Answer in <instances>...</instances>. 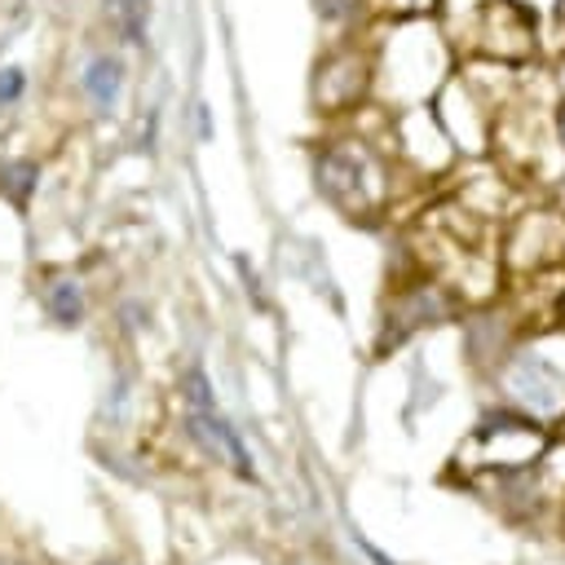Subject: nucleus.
Listing matches in <instances>:
<instances>
[{"instance_id": "f257e3e1", "label": "nucleus", "mask_w": 565, "mask_h": 565, "mask_svg": "<svg viewBox=\"0 0 565 565\" xmlns=\"http://www.w3.org/2000/svg\"><path fill=\"white\" fill-rule=\"evenodd\" d=\"M185 424H190V437H194V441H203V450H207V455H216V459L225 455V459L238 468V477H252L247 450H243V441L234 437V428L221 419L216 402H207V406H190Z\"/></svg>"}, {"instance_id": "f03ea898", "label": "nucleus", "mask_w": 565, "mask_h": 565, "mask_svg": "<svg viewBox=\"0 0 565 565\" xmlns=\"http://www.w3.org/2000/svg\"><path fill=\"white\" fill-rule=\"evenodd\" d=\"M512 393H516L525 406H534V411H556V406L565 402L556 371H552L547 362H539V358H525V362L512 366Z\"/></svg>"}, {"instance_id": "7ed1b4c3", "label": "nucleus", "mask_w": 565, "mask_h": 565, "mask_svg": "<svg viewBox=\"0 0 565 565\" xmlns=\"http://www.w3.org/2000/svg\"><path fill=\"white\" fill-rule=\"evenodd\" d=\"M79 88H84V97H88L97 110H110V106L119 102V93H124V62H119L115 53H97V57L84 66V75H79Z\"/></svg>"}, {"instance_id": "20e7f679", "label": "nucleus", "mask_w": 565, "mask_h": 565, "mask_svg": "<svg viewBox=\"0 0 565 565\" xmlns=\"http://www.w3.org/2000/svg\"><path fill=\"white\" fill-rule=\"evenodd\" d=\"M44 309H49V318L57 322V327H75L79 318H84V291H79V282L75 278H49V287H44Z\"/></svg>"}, {"instance_id": "39448f33", "label": "nucleus", "mask_w": 565, "mask_h": 565, "mask_svg": "<svg viewBox=\"0 0 565 565\" xmlns=\"http://www.w3.org/2000/svg\"><path fill=\"white\" fill-rule=\"evenodd\" d=\"M110 26L124 35V44H146V22H150V0H106Z\"/></svg>"}, {"instance_id": "423d86ee", "label": "nucleus", "mask_w": 565, "mask_h": 565, "mask_svg": "<svg viewBox=\"0 0 565 565\" xmlns=\"http://www.w3.org/2000/svg\"><path fill=\"white\" fill-rule=\"evenodd\" d=\"M35 181H40V163H35V159H13V163H4V172H0V185H4V194H9L13 203H26L31 190H35Z\"/></svg>"}, {"instance_id": "0eeeda50", "label": "nucleus", "mask_w": 565, "mask_h": 565, "mask_svg": "<svg viewBox=\"0 0 565 565\" xmlns=\"http://www.w3.org/2000/svg\"><path fill=\"white\" fill-rule=\"evenodd\" d=\"M22 93H26V71L22 66H0V106L22 102Z\"/></svg>"}, {"instance_id": "6e6552de", "label": "nucleus", "mask_w": 565, "mask_h": 565, "mask_svg": "<svg viewBox=\"0 0 565 565\" xmlns=\"http://www.w3.org/2000/svg\"><path fill=\"white\" fill-rule=\"evenodd\" d=\"M313 9H318L322 22H344V18L358 13V0H313Z\"/></svg>"}]
</instances>
